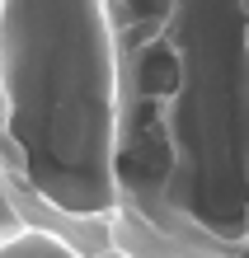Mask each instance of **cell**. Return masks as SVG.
I'll return each instance as SVG.
<instances>
[{
  "label": "cell",
  "instance_id": "1",
  "mask_svg": "<svg viewBox=\"0 0 249 258\" xmlns=\"http://www.w3.org/2000/svg\"><path fill=\"white\" fill-rule=\"evenodd\" d=\"M118 47V221L132 258L249 249V0H104Z\"/></svg>",
  "mask_w": 249,
  "mask_h": 258
},
{
  "label": "cell",
  "instance_id": "2",
  "mask_svg": "<svg viewBox=\"0 0 249 258\" xmlns=\"http://www.w3.org/2000/svg\"><path fill=\"white\" fill-rule=\"evenodd\" d=\"M0 169L28 230L113 249L118 47L104 0H0Z\"/></svg>",
  "mask_w": 249,
  "mask_h": 258
},
{
  "label": "cell",
  "instance_id": "3",
  "mask_svg": "<svg viewBox=\"0 0 249 258\" xmlns=\"http://www.w3.org/2000/svg\"><path fill=\"white\" fill-rule=\"evenodd\" d=\"M0 258H89L75 244H66L61 235H47V230H19L10 239H0Z\"/></svg>",
  "mask_w": 249,
  "mask_h": 258
},
{
  "label": "cell",
  "instance_id": "4",
  "mask_svg": "<svg viewBox=\"0 0 249 258\" xmlns=\"http://www.w3.org/2000/svg\"><path fill=\"white\" fill-rule=\"evenodd\" d=\"M28 230V221H24V211L14 207V192L5 183V169H0V239H10V235H19Z\"/></svg>",
  "mask_w": 249,
  "mask_h": 258
},
{
  "label": "cell",
  "instance_id": "5",
  "mask_svg": "<svg viewBox=\"0 0 249 258\" xmlns=\"http://www.w3.org/2000/svg\"><path fill=\"white\" fill-rule=\"evenodd\" d=\"M94 258H132V253H122V249H108V253H94Z\"/></svg>",
  "mask_w": 249,
  "mask_h": 258
},
{
  "label": "cell",
  "instance_id": "6",
  "mask_svg": "<svg viewBox=\"0 0 249 258\" xmlns=\"http://www.w3.org/2000/svg\"><path fill=\"white\" fill-rule=\"evenodd\" d=\"M240 258H249V249H244V253H240Z\"/></svg>",
  "mask_w": 249,
  "mask_h": 258
}]
</instances>
